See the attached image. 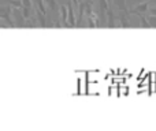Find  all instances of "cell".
Wrapping results in <instances>:
<instances>
[{
	"instance_id": "1",
	"label": "cell",
	"mask_w": 156,
	"mask_h": 131,
	"mask_svg": "<svg viewBox=\"0 0 156 131\" xmlns=\"http://www.w3.org/2000/svg\"><path fill=\"white\" fill-rule=\"evenodd\" d=\"M85 14L86 18H88V26L89 27H97L99 23H97V15L93 11V2L92 0H85Z\"/></svg>"
},
{
	"instance_id": "2",
	"label": "cell",
	"mask_w": 156,
	"mask_h": 131,
	"mask_svg": "<svg viewBox=\"0 0 156 131\" xmlns=\"http://www.w3.org/2000/svg\"><path fill=\"white\" fill-rule=\"evenodd\" d=\"M12 10H14V7L10 5L8 3L4 5H0V18L4 22H7V25H10L11 27L15 26V23H14V16H12Z\"/></svg>"
},
{
	"instance_id": "3",
	"label": "cell",
	"mask_w": 156,
	"mask_h": 131,
	"mask_svg": "<svg viewBox=\"0 0 156 131\" xmlns=\"http://www.w3.org/2000/svg\"><path fill=\"white\" fill-rule=\"evenodd\" d=\"M110 0H99V16L101 22H107V10Z\"/></svg>"
},
{
	"instance_id": "4",
	"label": "cell",
	"mask_w": 156,
	"mask_h": 131,
	"mask_svg": "<svg viewBox=\"0 0 156 131\" xmlns=\"http://www.w3.org/2000/svg\"><path fill=\"white\" fill-rule=\"evenodd\" d=\"M147 12H149V2H144L130 10V14H134V15H138V14H144L145 15Z\"/></svg>"
},
{
	"instance_id": "5",
	"label": "cell",
	"mask_w": 156,
	"mask_h": 131,
	"mask_svg": "<svg viewBox=\"0 0 156 131\" xmlns=\"http://www.w3.org/2000/svg\"><path fill=\"white\" fill-rule=\"evenodd\" d=\"M67 8H69V26L74 27V26H77V19H76V16H74L73 0H69V3H67Z\"/></svg>"
},
{
	"instance_id": "6",
	"label": "cell",
	"mask_w": 156,
	"mask_h": 131,
	"mask_svg": "<svg viewBox=\"0 0 156 131\" xmlns=\"http://www.w3.org/2000/svg\"><path fill=\"white\" fill-rule=\"evenodd\" d=\"M60 25L62 26H69V8L67 5H60Z\"/></svg>"
},
{
	"instance_id": "7",
	"label": "cell",
	"mask_w": 156,
	"mask_h": 131,
	"mask_svg": "<svg viewBox=\"0 0 156 131\" xmlns=\"http://www.w3.org/2000/svg\"><path fill=\"white\" fill-rule=\"evenodd\" d=\"M12 16H14V22H18L19 25H23L27 21L21 8H15V11H12Z\"/></svg>"
},
{
	"instance_id": "8",
	"label": "cell",
	"mask_w": 156,
	"mask_h": 131,
	"mask_svg": "<svg viewBox=\"0 0 156 131\" xmlns=\"http://www.w3.org/2000/svg\"><path fill=\"white\" fill-rule=\"evenodd\" d=\"M45 3L52 8V11H55V12H59L60 5H59V3H58V0H45Z\"/></svg>"
},
{
	"instance_id": "9",
	"label": "cell",
	"mask_w": 156,
	"mask_h": 131,
	"mask_svg": "<svg viewBox=\"0 0 156 131\" xmlns=\"http://www.w3.org/2000/svg\"><path fill=\"white\" fill-rule=\"evenodd\" d=\"M8 4L12 5L14 8H23V0H8Z\"/></svg>"
},
{
	"instance_id": "10",
	"label": "cell",
	"mask_w": 156,
	"mask_h": 131,
	"mask_svg": "<svg viewBox=\"0 0 156 131\" xmlns=\"http://www.w3.org/2000/svg\"><path fill=\"white\" fill-rule=\"evenodd\" d=\"M148 22H149V25H151V27H156V15H151V14H149Z\"/></svg>"
},
{
	"instance_id": "11",
	"label": "cell",
	"mask_w": 156,
	"mask_h": 131,
	"mask_svg": "<svg viewBox=\"0 0 156 131\" xmlns=\"http://www.w3.org/2000/svg\"><path fill=\"white\" fill-rule=\"evenodd\" d=\"M149 14H151V15H156V7L151 8V10H149Z\"/></svg>"
},
{
	"instance_id": "12",
	"label": "cell",
	"mask_w": 156,
	"mask_h": 131,
	"mask_svg": "<svg viewBox=\"0 0 156 131\" xmlns=\"http://www.w3.org/2000/svg\"><path fill=\"white\" fill-rule=\"evenodd\" d=\"M74 3V7H80V3H78V0H73Z\"/></svg>"
}]
</instances>
